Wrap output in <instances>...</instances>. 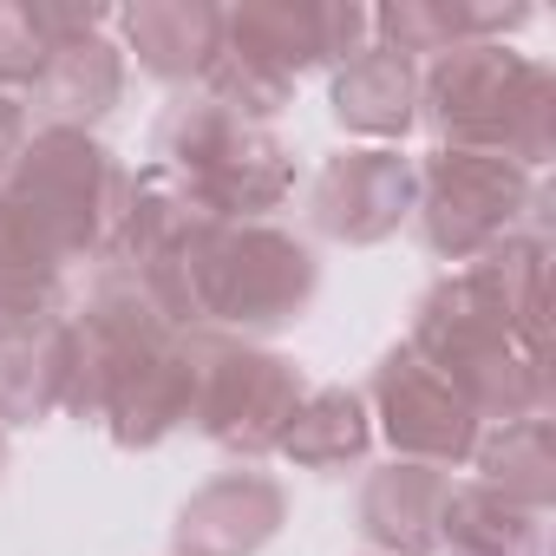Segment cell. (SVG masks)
I'll list each match as a JSON object with an SVG mask.
<instances>
[{
	"mask_svg": "<svg viewBox=\"0 0 556 556\" xmlns=\"http://www.w3.org/2000/svg\"><path fill=\"white\" fill-rule=\"evenodd\" d=\"M73 315V387L66 419L105 426L112 445L151 452L190 426V334L138 289V275L99 268Z\"/></svg>",
	"mask_w": 556,
	"mask_h": 556,
	"instance_id": "6da1fadb",
	"label": "cell"
},
{
	"mask_svg": "<svg viewBox=\"0 0 556 556\" xmlns=\"http://www.w3.org/2000/svg\"><path fill=\"white\" fill-rule=\"evenodd\" d=\"M419 118L452 151H491L543 170L556 151V73L504 40H471L419 73Z\"/></svg>",
	"mask_w": 556,
	"mask_h": 556,
	"instance_id": "7a4b0ae2",
	"label": "cell"
},
{
	"mask_svg": "<svg viewBox=\"0 0 556 556\" xmlns=\"http://www.w3.org/2000/svg\"><path fill=\"white\" fill-rule=\"evenodd\" d=\"M157 170L216 223H268L295 197V151L268 125L223 112L210 92H177L151 125Z\"/></svg>",
	"mask_w": 556,
	"mask_h": 556,
	"instance_id": "3957f363",
	"label": "cell"
},
{
	"mask_svg": "<svg viewBox=\"0 0 556 556\" xmlns=\"http://www.w3.org/2000/svg\"><path fill=\"white\" fill-rule=\"evenodd\" d=\"M321 295V255L282 223H210L184 282V328H216L236 341L295 328Z\"/></svg>",
	"mask_w": 556,
	"mask_h": 556,
	"instance_id": "277c9868",
	"label": "cell"
},
{
	"mask_svg": "<svg viewBox=\"0 0 556 556\" xmlns=\"http://www.w3.org/2000/svg\"><path fill=\"white\" fill-rule=\"evenodd\" d=\"M0 197L53 242V255L66 268L73 262L105 268L125 203H131V170L92 131H27Z\"/></svg>",
	"mask_w": 556,
	"mask_h": 556,
	"instance_id": "5b68a950",
	"label": "cell"
},
{
	"mask_svg": "<svg viewBox=\"0 0 556 556\" xmlns=\"http://www.w3.org/2000/svg\"><path fill=\"white\" fill-rule=\"evenodd\" d=\"M406 341L458 387V400H465L484 426H510V419H530V413L549 406V374H543V361H530V354L465 295L458 268L439 275V282L419 295Z\"/></svg>",
	"mask_w": 556,
	"mask_h": 556,
	"instance_id": "8992f818",
	"label": "cell"
},
{
	"mask_svg": "<svg viewBox=\"0 0 556 556\" xmlns=\"http://www.w3.org/2000/svg\"><path fill=\"white\" fill-rule=\"evenodd\" d=\"M302 393L308 380L289 354L216 328H190V426L210 445L236 458H268L282 445Z\"/></svg>",
	"mask_w": 556,
	"mask_h": 556,
	"instance_id": "52a82bcc",
	"label": "cell"
},
{
	"mask_svg": "<svg viewBox=\"0 0 556 556\" xmlns=\"http://www.w3.org/2000/svg\"><path fill=\"white\" fill-rule=\"evenodd\" d=\"M549 197L536 190L530 170H517L510 157L491 151H452L439 144L419 164V203L413 223L426 236V249L439 262H478L491 242H504L510 229H543Z\"/></svg>",
	"mask_w": 556,
	"mask_h": 556,
	"instance_id": "ba28073f",
	"label": "cell"
},
{
	"mask_svg": "<svg viewBox=\"0 0 556 556\" xmlns=\"http://www.w3.org/2000/svg\"><path fill=\"white\" fill-rule=\"evenodd\" d=\"M367 413H374V432H387L393 458H413V465H465L484 439V419L458 400V387L413 348H387L374 380H367Z\"/></svg>",
	"mask_w": 556,
	"mask_h": 556,
	"instance_id": "9c48e42d",
	"label": "cell"
},
{
	"mask_svg": "<svg viewBox=\"0 0 556 556\" xmlns=\"http://www.w3.org/2000/svg\"><path fill=\"white\" fill-rule=\"evenodd\" d=\"M374 40V14L354 0H249L223 8V53L295 86L315 66H341Z\"/></svg>",
	"mask_w": 556,
	"mask_h": 556,
	"instance_id": "30bf717a",
	"label": "cell"
},
{
	"mask_svg": "<svg viewBox=\"0 0 556 556\" xmlns=\"http://www.w3.org/2000/svg\"><path fill=\"white\" fill-rule=\"evenodd\" d=\"M413 203H419V164L400 144H348L315 170L308 223L328 242L374 249L400 236V223H413Z\"/></svg>",
	"mask_w": 556,
	"mask_h": 556,
	"instance_id": "8fae6325",
	"label": "cell"
},
{
	"mask_svg": "<svg viewBox=\"0 0 556 556\" xmlns=\"http://www.w3.org/2000/svg\"><path fill=\"white\" fill-rule=\"evenodd\" d=\"M282 523H289V484L255 465H236L184 497L170 523V549L177 556H255L282 536Z\"/></svg>",
	"mask_w": 556,
	"mask_h": 556,
	"instance_id": "7c38bea8",
	"label": "cell"
},
{
	"mask_svg": "<svg viewBox=\"0 0 556 556\" xmlns=\"http://www.w3.org/2000/svg\"><path fill=\"white\" fill-rule=\"evenodd\" d=\"M458 282L530 361H543V334H549V236L543 229H510L504 242H491L478 262L458 268Z\"/></svg>",
	"mask_w": 556,
	"mask_h": 556,
	"instance_id": "4fadbf2b",
	"label": "cell"
},
{
	"mask_svg": "<svg viewBox=\"0 0 556 556\" xmlns=\"http://www.w3.org/2000/svg\"><path fill=\"white\" fill-rule=\"evenodd\" d=\"M445 497H452V471L387 458L354 491V530L374 543V556H432L439 523H445Z\"/></svg>",
	"mask_w": 556,
	"mask_h": 556,
	"instance_id": "5bb4252c",
	"label": "cell"
},
{
	"mask_svg": "<svg viewBox=\"0 0 556 556\" xmlns=\"http://www.w3.org/2000/svg\"><path fill=\"white\" fill-rule=\"evenodd\" d=\"M125 79H131L125 47L105 34H86V40L53 47L47 73L34 79V92L21 105H27L34 131H92L125 105Z\"/></svg>",
	"mask_w": 556,
	"mask_h": 556,
	"instance_id": "9a60e30c",
	"label": "cell"
},
{
	"mask_svg": "<svg viewBox=\"0 0 556 556\" xmlns=\"http://www.w3.org/2000/svg\"><path fill=\"white\" fill-rule=\"evenodd\" d=\"M66 387H73V315L0 321V432L60 419Z\"/></svg>",
	"mask_w": 556,
	"mask_h": 556,
	"instance_id": "2e32d148",
	"label": "cell"
},
{
	"mask_svg": "<svg viewBox=\"0 0 556 556\" xmlns=\"http://www.w3.org/2000/svg\"><path fill=\"white\" fill-rule=\"evenodd\" d=\"M125 60H138L164 86H203L223 53V8L210 0H138L118 14Z\"/></svg>",
	"mask_w": 556,
	"mask_h": 556,
	"instance_id": "e0dca14e",
	"label": "cell"
},
{
	"mask_svg": "<svg viewBox=\"0 0 556 556\" xmlns=\"http://www.w3.org/2000/svg\"><path fill=\"white\" fill-rule=\"evenodd\" d=\"M328 105L334 118L354 131V138H374V144H400L413 125H419V66L380 40H367L354 60L334 66V86H328Z\"/></svg>",
	"mask_w": 556,
	"mask_h": 556,
	"instance_id": "ac0fdd59",
	"label": "cell"
},
{
	"mask_svg": "<svg viewBox=\"0 0 556 556\" xmlns=\"http://www.w3.org/2000/svg\"><path fill=\"white\" fill-rule=\"evenodd\" d=\"M517 27H530V8H497V0H393L374 14L380 47L406 53L413 66L471 40H504Z\"/></svg>",
	"mask_w": 556,
	"mask_h": 556,
	"instance_id": "d6986e66",
	"label": "cell"
},
{
	"mask_svg": "<svg viewBox=\"0 0 556 556\" xmlns=\"http://www.w3.org/2000/svg\"><path fill=\"white\" fill-rule=\"evenodd\" d=\"M275 452H282L289 465H302V471H354V465H367V452H374L367 393H354V387H308Z\"/></svg>",
	"mask_w": 556,
	"mask_h": 556,
	"instance_id": "ffe728a7",
	"label": "cell"
},
{
	"mask_svg": "<svg viewBox=\"0 0 556 556\" xmlns=\"http://www.w3.org/2000/svg\"><path fill=\"white\" fill-rule=\"evenodd\" d=\"M439 549L445 556H543V510L510 504L484 478L452 484L445 523H439Z\"/></svg>",
	"mask_w": 556,
	"mask_h": 556,
	"instance_id": "44dd1931",
	"label": "cell"
},
{
	"mask_svg": "<svg viewBox=\"0 0 556 556\" xmlns=\"http://www.w3.org/2000/svg\"><path fill=\"white\" fill-rule=\"evenodd\" d=\"M471 458H478V478L491 491H504L510 504L549 517V504H556V432H549V413L491 426Z\"/></svg>",
	"mask_w": 556,
	"mask_h": 556,
	"instance_id": "7402d4cb",
	"label": "cell"
},
{
	"mask_svg": "<svg viewBox=\"0 0 556 556\" xmlns=\"http://www.w3.org/2000/svg\"><path fill=\"white\" fill-rule=\"evenodd\" d=\"M21 315H66V262L0 197V321Z\"/></svg>",
	"mask_w": 556,
	"mask_h": 556,
	"instance_id": "603a6c76",
	"label": "cell"
},
{
	"mask_svg": "<svg viewBox=\"0 0 556 556\" xmlns=\"http://www.w3.org/2000/svg\"><path fill=\"white\" fill-rule=\"evenodd\" d=\"M47 60H53V40L40 34L34 0H0V92L27 99L34 79L47 73Z\"/></svg>",
	"mask_w": 556,
	"mask_h": 556,
	"instance_id": "cb8c5ba5",
	"label": "cell"
},
{
	"mask_svg": "<svg viewBox=\"0 0 556 556\" xmlns=\"http://www.w3.org/2000/svg\"><path fill=\"white\" fill-rule=\"evenodd\" d=\"M27 131H34L27 105L0 92V184H8V170H14V157H21V144H27Z\"/></svg>",
	"mask_w": 556,
	"mask_h": 556,
	"instance_id": "d4e9b609",
	"label": "cell"
},
{
	"mask_svg": "<svg viewBox=\"0 0 556 556\" xmlns=\"http://www.w3.org/2000/svg\"><path fill=\"white\" fill-rule=\"evenodd\" d=\"M0 471H8V432H0Z\"/></svg>",
	"mask_w": 556,
	"mask_h": 556,
	"instance_id": "484cf974",
	"label": "cell"
}]
</instances>
